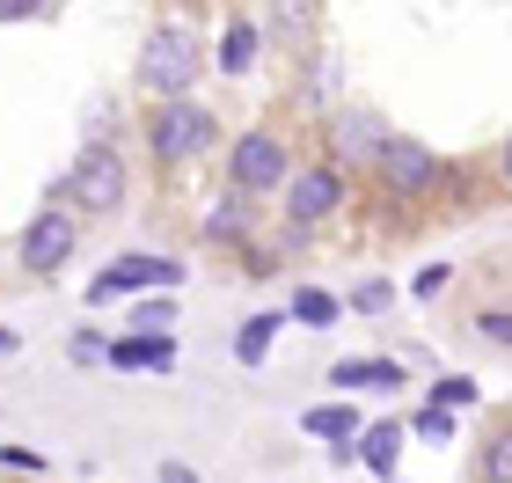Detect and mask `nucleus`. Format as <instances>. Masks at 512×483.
I'll list each match as a JSON object with an SVG mask.
<instances>
[{
  "instance_id": "obj_23",
  "label": "nucleus",
  "mask_w": 512,
  "mask_h": 483,
  "mask_svg": "<svg viewBox=\"0 0 512 483\" xmlns=\"http://www.w3.org/2000/svg\"><path fill=\"white\" fill-rule=\"evenodd\" d=\"M359 308H366V315H381V308H388V286H381V279H366V286H359Z\"/></svg>"
},
{
  "instance_id": "obj_4",
  "label": "nucleus",
  "mask_w": 512,
  "mask_h": 483,
  "mask_svg": "<svg viewBox=\"0 0 512 483\" xmlns=\"http://www.w3.org/2000/svg\"><path fill=\"white\" fill-rule=\"evenodd\" d=\"M213 140H220V125H213V110H205V103H161L154 125H147V147L161 161H191V154H205Z\"/></svg>"
},
{
  "instance_id": "obj_20",
  "label": "nucleus",
  "mask_w": 512,
  "mask_h": 483,
  "mask_svg": "<svg viewBox=\"0 0 512 483\" xmlns=\"http://www.w3.org/2000/svg\"><path fill=\"white\" fill-rule=\"evenodd\" d=\"M417 432H425V440H454V418H447V410H417Z\"/></svg>"
},
{
  "instance_id": "obj_6",
  "label": "nucleus",
  "mask_w": 512,
  "mask_h": 483,
  "mask_svg": "<svg viewBox=\"0 0 512 483\" xmlns=\"http://www.w3.org/2000/svg\"><path fill=\"white\" fill-rule=\"evenodd\" d=\"M337 205H344V169H337V161H315V169H300V176L286 183V220H293V227L330 220Z\"/></svg>"
},
{
  "instance_id": "obj_8",
  "label": "nucleus",
  "mask_w": 512,
  "mask_h": 483,
  "mask_svg": "<svg viewBox=\"0 0 512 483\" xmlns=\"http://www.w3.org/2000/svg\"><path fill=\"white\" fill-rule=\"evenodd\" d=\"M381 183L395 198H425L432 183H439V154L425 147V140H388V154H381Z\"/></svg>"
},
{
  "instance_id": "obj_2",
  "label": "nucleus",
  "mask_w": 512,
  "mask_h": 483,
  "mask_svg": "<svg viewBox=\"0 0 512 483\" xmlns=\"http://www.w3.org/2000/svg\"><path fill=\"white\" fill-rule=\"evenodd\" d=\"M132 191V176H125V154H110L103 140L96 147H81V161L66 169V198L81 205V213H118Z\"/></svg>"
},
{
  "instance_id": "obj_18",
  "label": "nucleus",
  "mask_w": 512,
  "mask_h": 483,
  "mask_svg": "<svg viewBox=\"0 0 512 483\" xmlns=\"http://www.w3.org/2000/svg\"><path fill=\"white\" fill-rule=\"evenodd\" d=\"M205 227H213V235H235V227H249V198H227V205H213V213H205Z\"/></svg>"
},
{
  "instance_id": "obj_25",
  "label": "nucleus",
  "mask_w": 512,
  "mask_h": 483,
  "mask_svg": "<svg viewBox=\"0 0 512 483\" xmlns=\"http://www.w3.org/2000/svg\"><path fill=\"white\" fill-rule=\"evenodd\" d=\"M498 169H505V183H512V140H505V154H498Z\"/></svg>"
},
{
  "instance_id": "obj_15",
  "label": "nucleus",
  "mask_w": 512,
  "mask_h": 483,
  "mask_svg": "<svg viewBox=\"0 0 512 483\" xmlns=\"http://www.w3.org/2000/svg\"><path fill=\"white\" fill-rule=\"evenodd\" d=\"M271 337H278V315H256L249 330L235 337V352H242V366H256V359H264V352H271Z\"/></svg>"
},
{
  "instance_id": "obj_9",
  "label": "nucleus",
  "mask_w": 512,
  "mask_h": 483,
  "mask_svg": "<svg viewBox=\"0 0 512 483\" xmlns=\"http://www.w3.org/2000/svg\"><path fill=\"white\" fill-rule=\"evenodd\" d=\"M176 279H183L176 257H125L96 279V301H118V293H139V286H176Z\"/></svg>"
},
{
  "instance_id": "obj_14",
  "label": "nucleus",
  "mask_w": 512,
  "mask_h": 483,
  "mask_svg": "<svg viewBox=\"0 0 512 483\" xmlns=\"http://www.w3.org/2000/svg\"><path fill=\"white\" fill-rule=\"evenodd\" d=\"M293 315L308 322V330H330V322H337V301H330V293H322V286H300V301H293Z\"/></svg>"
},
{
  "instance_id": "obj_21",
  "label": "nucleus",
  "mask_w": 512,
  "mask_h": 483,
  "mask_svg": "<svg viewBox=\"0 0 512 483\" xmlns=\"http://www.w3.org/2000/svg\"><path fill=\"white\" fill-rule=\"evenodd\" d=\"M432 396H439V410H461V403H476V381H439Z\"/></svg>"
},
{
  "instance_id": "obj_16",
  "label": "nucleus",
  "mask_w": 512,
  "mask_h": 483,
  "mask_svg": "<svg viewBox=\"0 0 512 483\" xmlns=\"http://www.w3.org/2000/svg\"><path fill=\"white\" fill-rule=\"evenodd\" d=\"M483 483H512V425L491 432V447H483Z\"/></svg>"
},
{
  "instance_id": "obj_11",
  "label": "nucleus",
  "mask_w": 512,
  "mask_h": 483,
  "mask_svg": "<svg viewBox=\"0 0 512 483\" xmlns=\"http://www.w3.org/2000/svg\"><path fill=\"white\" fill-rule=\"evenodd\" d=\"M169 359H176L169 337H118L110 344V366H169Z\"/></svg>"
},
{
  "instance_id": "obj_13",
  "label": "nucleus",
  "mask_w": 512,
  "mask_h": 483,
  "mask_svg": "<svg viewBox=\"0 0 512 483\" xmlns=\"http://www.w3.org/2000/svg\"><path fill=\"white\" fill-rule=\"evenodd\" d=\"M249 59H256V22H227V37H220V66H227V74H242Z\"/></svg>"
},
{
  "instance_id": "obj_1",
  "label": "nucleus",
  "mask_w": 512,
  "mask_h": 483,
  "mask_svg": "<svg viewBox=\"0 0 512 483\" xmlns=\"http://www.w3.org/2000/svg\"><path fill=\"white\" fill-rule=\"evenodd\" d=\"M191 81H198L191 22H154L147 44H139V88H154L161 103H191Z\"/></svg>"
},
{
  "instance_id": "obj_17",
  "label": "nucleus",
  "mask_w": 512,
  "mask_h": 483,
  "mask_svg": "<svg viewBox=\"0 0 512 483\" xmlns=\"http://www.w3.org/2000/svg\"><path fill=\"white\" fill-rule=\"evenodd\" d=\"M308 432H322V440H344V432H359V418L344 403H330V410H308Z\"/></svg>"
},
{
  "instance_id": "obj_22",
  "label": "nucleus",
  "mask_w": 512,
  "mask_h": 483,
  "mask_svg": "<svg viewBox=\"0 0 512 483\" xmlns=\"http://www.w3.org/2000/svg\"><path fill=\"white\" fill-rule=\"evenodd\" d=\"M30 15H52V0H0V22H30Z\"/></svg>"
},
{
  "instance_id": "obj_24",
  "label": "nucleus",
  "mask_w": 512,
  "mask_h": 483,
  "mask_svg": "<svg viewBox=\"0 0 512 483\" xmlns=\"http://www.w3.org/2000/svg\"><path fill=\"white\" fill-rule=\"evenodd\" d=\"M161 483H198V476L183 469V462H169V469H161Z\"/></svg>"
},
{
  "instance_id": "obj_10",
  "label": "nucleus",
  "mask_w": 512,
  "mask_h": 483,
  "mask_svg": "<svg viewBox=\"0 0 512 483\" xmlns=\"http://www.w3.org/2000/svg\"><path fill=\"white\" fill-rule=\"evenodd\" d=\"M330 381L337 388H374V396H395V388H403V366H395V359H337Z\"/></svg>"
},
{
  "instance_id": "obj_5",
  "label": "nucleus",
  "mask_w": 512,
  "mask_h": 483,
  "mask_svg": "<svg viewBox=\"0 0 512 483\" xmlns=\"http://www.w3.org/2000/svg\"><path fill=\"white\" fill-rule=\"evenodd\" d=\"M388 140H395V132L374 118V110H337V118H330V161H337V169H381Z\"/></svg>"
},
{
  "instance_id": "obj_7",
  "label": "nucleus",
  "mask_w": 512,
  "mask_h": 483,
  "mask_svg": "<svg viewBox=\"0 0 512 483\" xmlns=\"http://www.w3.org/2000/svg\"><path fill=\"white\" fill-rule=\"evenodd\" d=\"M22 271H37V279H52V271L74 257V213L66 205H52V213H37L30 227H22Z\"/></svg>"
},
{
  "instance_id": "obj_19",
  "label": "nucleus",
  "mask_w": 512,
  "mask_h": 483,
  "mask_svg": "<svg viewBox=\"0 0 512 483\" xmlns=\"http://www.w3.org/2000/svg\"><path fill=\"white\" fill-rule=\"evenodd\" d=\"M476 337H491V344H505V352H512V308H483V315H476Z\"/></svg>"
},
{
  "instance_id": "obj_26",
  "label": "nucleus",
  "mask_w": 512,
  "mask_h": 483,
  "mask_svg": "<svg viewBox=\"0 0 512 483\" xmlns=\"http://www.w3.org/2000/svg\"><path fill=\"white\" fill-rule=\"evenodd\" d=\"M0 352H8V359H15V330H0Z\"/></svg>"
},
{
  "instance_id": "obj_12",
  "label": "nucleus",
  "mask_w": 512,
  "mask_h": 483,
  "mask_svg": "<svg viewBox=\"0 0 512 483\" xmlns=\"http://www.w3.org/2000/svg\"><path fill=\"white\" fill-rule=\"evenodd\" d=\"M359 454H366V469H374V476H395V454H403V425H388V418H381V425H366V447H359Z\"/></svg>"
},
{
  "instance_id": "obj_3",
  "label": "nucleus",
  "mask_w": 512,
  "mask_h": 483,
  "mask_svg": "<svg viewBox=\"0 0 512 483\" xmlns=\"http://www.w3.org/2000/svg\"><path fill=\"white\" fill-rule=\"evenodd\" d=\"M227 183H235V198H264L278 183H293L286 140H278V132H242V140L227 147Z\"/></svg>"
}]
</instances>
